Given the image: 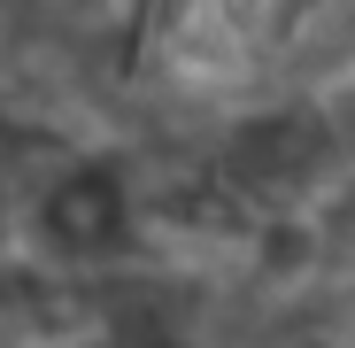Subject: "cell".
Segmentation results:
<instances>
[{
    "instance_id": "obj_1",
    "label": "cell",
    "mask_w": 355,
    "mask_h": 348,
    "mask_svg": "<svg viewBox=\"0 0 355 348\" xmlns=\"http://www.w3.org/2000/svg\"><path fill=\"white\" fill-rule=\"evenodd\" d=\"M332 155V132L309 124V116H263V124H240L224 147V170L240 179L248 194H293L309 186Z\"/></svg>"
},
{
    "instance_id": "obj_2",
    "label": "cell",
    "mask_w": 355,
    "mask_h": 348,
    "mask_svg": "<svg viewBox=\"0 0 355 348\" xmlns=\"http://www.w3.org/2000/svg\"><path fill=\"white\" fill-rule=\"evenodd\" d=\"M116 224H124V209H116V186L101 179V170H78V179H62L46 194V209H39V232L62 256H101L108 240H116Z\"/></svg>"
}]
</instances>
